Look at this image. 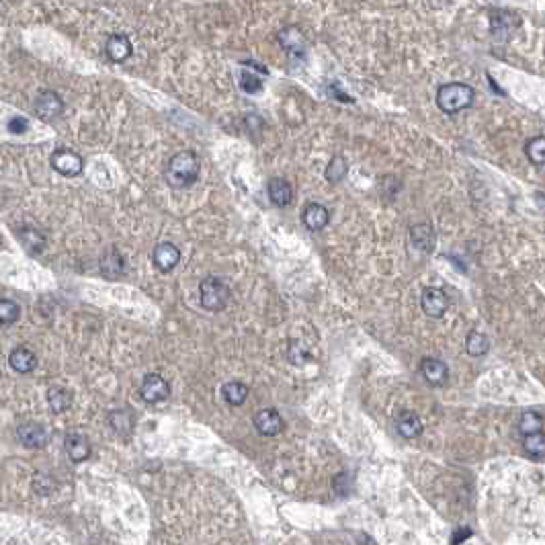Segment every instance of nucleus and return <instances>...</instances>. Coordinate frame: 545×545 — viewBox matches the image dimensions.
I'll return each mask as SVG.
<instances>
[{
    "instance_id": "1",
    "label": "nucleus",
    "mask_w": 545,
    "mask_h": 545,
    "mask_svg": "<svg viewBox=\"0 0 545 545\" xmlns=\"http://www.w3.org/2000/svg\"><path fill=\"white\" fill-rule=\"evenodd\" d=\"M199 177V160L193 152H177L166 164V182L173 189H187Z\"/></svg>"
},
{
    "instance_id": "2",
    "label": "nucleus",
    "mask_w": 545,
    "mask_h": 545,
    "mask_svg": "<svg viewBox=\"0 0 545 545\" xmlns=\"http://www.w3.org/2000/svg\"><path fill=\"white\" fill-rule=\"evenodd\" d=\"M474 101H476V91L465 82H449L437 91V105L447 115H455L463 109H470Z\"/></svg>"
},
{
    "instance_id": "3",
    "label": "nucleus",
    "mask_w": 545,
    "mask_h": 545,
    "mask_svg": "<svg viewBox=\"0 0 545 545\" xmlns=\"http://www.w3.org/2000/svg\"><path fill=\"white\" fill-rule=\"evenodd\" d=\"M199 302L210 312H221L230 302V287L219 277H205L199 285Z\"/></svg>"
},
{
    "instance_id": "4",
    "label": "nucleus",
    "mask_w": 545,
    "mask_h": 545,
    "mask_svg": "<svg viewBox=\"0 0 545 545\" xmlns=\"http://www.w3.org/2000/svg\"><path fill=\"white\" fill-rule=\"evenodd\" d=\"M50 164H52V168H54L58 175L68 177V179L78 177V175L82 173V168H85L82 158L74 150H70V148H58V150H54L52 158H50Z\"/></svg>"
},
{
    "instance_id": "5",
    "label": "nucleus",
    "mask_w": 545,
    "mask_h": 545,
    "mask_svg": "<svg viewBox=\"0 0 545 545\" xmlns=\"http://www.w3.org/2000/svg\"><path fill=\"white\" fill-rule=\"evenodd\" d=\"M33 109H35L37 117L52 122V119H58L64 113V101H61L58 92L41 91L33 101Z\"/></svg>"
},
{
    "instance_id": "6",
    "label": "nucleus",
    "mask_w": 545,
    "mask_h": 545,
    "mask_svg": "<svg viewBox=\"0 0 545 545\" xmlns=\"http://www.w3.org/2000/svg\"><path fill=\"white\" fill-rule=\"evenodd\" d=\"M140 395L148 404H158V402H164L170 395V386L162 375L150 373V375L144 377V382L140 386Z\"/></svg>"
},
{
    "instance_id": "7",
    "label": "nucleus",
    "mask_w": 545,
    "mask_h": 545,
    "mask_svg": "<svg viewBox=\"0 0 545 545\" xmlns=\"http://www.w3.org/2000/svg\"><path fill=\"white\" fill-rule=\"evenodd\" d=\"M181 261V250L173 242H160L156 244L154 252H152V263L158 271L170 272Z\"/></svg>"
},
{
    "instance_id": "8",
    "label": "nucleus",
    "mask_w": 545,
    "mask_h": 545,
    "mask_svg": "<svg viewBox=\"0 0 545 545\" xmlns=\"http://www.w3.org/2000/svg\"><path fill=\"white\" fill-rule=\"evenodd\" d=\"M421 305H423V312L430 318H441L445 312H447V296L443 289L439 287H426L421 296Z\"/></svg>"
},
{
    "instance_id": "9",
    "label": "nucleus",
    "mask_w": 545,
    "mask_h": 545,
    "mask_svg": "<svg viewBox=\"0 0 545 545\" xmlns=\"http://www.w3.org/2000/svg\"><path fill=\"white\" fill-rule=\"evenodd\" d=\"M105 54L107 58L113 61V64H125V61L131 58L133 54V45L129 41L127 35H122V33H115L107 39L105 43Z\"/></svg>"
},
{
    "instance_id": "10",
    "label": "nucleus",
    "mask_w": 545,
    "mask_h": 545,
    "mask_svg": "<svg viewBox=\"0 0 545 545\" xmlns=\"http://www.w3.org/2000/svg\"><path fill=\"white\" fill-rule=\"evenodd\" d=\"M302 221L307 230L320 232V230H324V228L328 226L330 212H328L322 203H316V201H314V203H307L302 212Z\"/></svg>"
},
{
    "instance_id": "11",
    "label": "nucleus",
    "mask_w": 545,
    "mask_h": 545,
    "mask_svg": "<svg viewBox=\"0 0 545 545\" xmlns=\"http://www.w3.org/2000/svg\"><path fill=\"white\" fill-rule=\"evenodd\" d=\"M17 437L19 441L27 447V449H41L48 443V433L41 424L25 423L17 428Z\"/></svg>"
},
{
    "instance_id": "12",
    "label": "nucleus",
    "mask_w": 545,
    "mask_h": 545,
    "mask_svg": "<svg viewBox=\"0 0 545 545\" xmlns=\"http://www.w3.org/2000/svg\"><path fill=\"white\" fill-rule=\"evenodd\" d=\"M254 426L261 435L265 437H275L283 430V419L277 410L272 408H263L254 414Z\"/></svg>"
},
{
    "instance_id": "13",
    "label": "nucleus",
    "mask_w": 545,
    "mask_h": 545,
    "mask_svg": "<svg viewBox=\"0 0 545 545\" xmlns=\"http://www.w3.org/2000/svg\"><path fill=\"white\" fill-rule=\"evenodd\" d=\"M279 43L283 45V50L289 54V56H296L300 58L305 54V37L303 33L298 27H285V29L279 31L277 35Z\"/></svg>"
},
{
    "instance_id": "14",
    "label": "nucleus",
    "mask_w": 545,
    "mask_h": 545,
    "mask_svg": "<svg viewBox=\"0 0 545 545\" xmlns=\"http://www.w3.org/2000/svg\"><path fill=\"white\" fill-rule=\"evenodd\" d=\"M267 193H269L271 203L277 205V208H287L293 201V187H291V182L285 181V179H279V177H275V179L267 182Z\"/></svg>"
},
{
    "instance_id": "15",
    "label": "nucleus",
    "mask_w": 545,
    "mask_h": 545,
    "mask_svg": "<svg viewBox=\"0 0 545 545\" xmlns=\"http://www.w3.org/2000/svg\"><path fill=\"white\" fill-rule=\"evenodd\" d=\"M64 447H66V453L70 455L72 461L80 463V461H87L91 457V443L85 435L80 433H70L66 435V441H64Z\"/></svg>"
},
{
    "instance_id": "16",
    "label": "nucleus",
    "mask_w": 545,
    "mask_h": 545,
    "mask_svg": "<svg viewBox=\"0 0 545 545\" xmlns=\"http://www.w3.org/2000/svg\"><path fill=\"white\" fill-rule=\"evenodd\" d=\"M421 373L430 386H443L449 379V369L441 359L435 357H426L421 363Z\"/></svg>"
},
{
    "instance_id": "17",
    "label": "nucleus",
    "mask_w": 545,
    "mask_h": 545,
    "mask_svg": "<svg viewBox=\"0 0 545 545\" xmlns=\"http://www.w3.org/2000/svg\"><path fill=\"white\" fill-rule=\"evenodd\" d=\"M521 25V19L516 17L515 13H509V10H498L492 15V31L496 37L500 39H509L511 33L515 31V27Z\"/></svg>"
},
{
    "instance_id": "18",
    "label": "nucleus",
    "mask_w": 545,
    "mask_h": 545,
    "mask_svg": "<svg viewBox=\"0 0 545 545\" xmlns=\"http://www.w3.org/2000/svg\"><path fill=\"white\" fill-rule=\"evenodd\" d=\"M101 272L107 277V279H119L125 272V261L119 254L117 248H109L103 256H101Z\"/></svg>"
},
{
    "instance_id": "19",
    "label": "nucleus",
    "mask_w": 545,
    "mask_h": 545,
    "mask_svg": "<svg viewBox=\"0 0 545 545\" xmlns=\"http://www.w3.org/2000/svg\"><path fill=\"white\" fill-rule=\"evenodd\" d=\"M395 428H398V433L404 439H416L423 433V421L419 419V414H414L410 410H404L395 419Z\"/></svg>"
},
{
    "instance_id": "20",
    "label": "nucleus",
    "mask_w": 545,
    "mask_h": 545,
    "mask_svg": "<svg viewBox=\"0 0 545 545\" xmlns=\"http://www.w3.org/2000/svg\"><path fill=\"white\" fill-rule=\"evenodd\" d=\"M17 238L21 240L23 248L31 252V254H39L43 248H45V236L37 230V228H31V226H21L17 230Z\"/></svg>"
},
{
    "instance_id": "21",
    "label": "nucleus",
    "mask_w": 545,
    "mask_h": 545,
    "mask_svg": "<svg viewBox=\"0 0 545 545\" xmlns=\"http://www.w3.org/2000/svg\"><path fill=\"white\" fill-rule=\"evenodd\" d=\"M8 363H10V367H13L15 371H19V373H29V371L35 369V365H37V357H35V353L29 351V349L19 347V349H15V351L10 353Z\"/></svg>"
},
{
    "instance_id": "22",
    "label": "nucleus",
    "mask_w": 545,
    "mask_h": 545,
    "mask_svg": "<svg viewBox=\"0 0 545 545\" xmlns=\"http://www.w3.org/2000/svg\"><path fill=\"white\" fill-rule=\"evenodd\" d=\"M410 238H412V244L423 250V252H430L433 246H435V234H433V228L426 226V224H416L412 226L410 230Z\"/></svg>"
},
{
    "instance_id": "23",
    "label": "nucleus",
    "mask_w": 545,
    "mask_h": 545,
    "mask_svg": "<svg viewBox=\"0 0 545 545\" xmlns=\"http://www.w3.org/2000/svg\"><path fill=\"white\" fill-rule=\"evenodd\" d=\"M349 175V162H347V158L344 156H340V154H336L330 158V162H328V166H326V170H324V177H326V181L328 182H340L344 177Z\"/></svg>"
},
{
    "instance_id": "24",
    "label": "nucleus",
    "mask_w": 545,
    "mask_h": 545,
    "mask_svg": "<svg viewBox=\"0 0 545 545\" xmlns=\"http://www.w3.org/2000/svg\"><path fill=\"white\" fill-rule=\"evenodd\" d=\"M221 395H224V400H226L228 404H232V406H242L244 402H246V398H248V388L244 386L242 382H228V384H224V388H221Z\"/></svg>"
},
{
    "instance_id": "25",
    "label": "nucleus",
    "mask_w": 545,
    "mask_h": 545,
    "mask_svg": "<svg viewBox=\"0 0 545 545\" xmlns=\"http://www.w3.org/2000/svg\"><path fill=\"white\" fill-rule=\"evenodd\" d=\"M523 447L533 459H544L545 457V435L539 433H529L523 435Z\"/></svg>"
},
{
    "instance_id": "26",
    "label": "nucleus",
    "mask_w": 545,
    "mask_h": 545,
    "mask_svg": "<svg viewBox=\"0 0 545 545\" xmlns=\"http://www.w3.org/2000/svg\"><path fill=\"white\" fill-rule=\"evenodd\" d=\"M525 154L531 164L545 166V136H535L525 144Z\"/></svg>"
},
{
    "instance_id": "27",
    "label": "nucleus",
    "mask_w": 545,
    "mask_h": 545,
    "mask_svg": "<svg viewBox=\"0 0 545 545\" xmlns=\"http://www.w3.org/2000/svg\"><path fill=\"white\" fill-rule=\"evenodd\" d=\"M48 402H50V408H52L56 414H60V412H64V410L70 408V404H72V394H70L68 390H64V388H50V392H48Z\"/></svg>"
},
{
    "instance_id": "28",
    "label": "nucleus",
    "mask_w": 545,
    "mask_h": 545,
    "mask_svg": "<svg viewBox=\"0 0 545 545\" xmlns=\"http://www.w3.org/2000/svg\"><path fill=\"white\" fill-rule=\"evenodd\" d=\"M465 349H467V353H470L472 357H480V355L488 353V349H490V340H488L486 334L472 333L470 336H467V340H465Z\"/></svg>"
},
{
    "instance_id": "29",
    "label": "nucleus",
    "mask_w": 545,
    "mask_h": 545,
    "mask_svg": "<svg viewBox=\"0 0 545 545\" xmlns=\"http://www.w3.org/2000/svg\"><path fill=\"white\" fill-rule=\"evenodd\" d=\"M544 428V416L537 414V412H525L518 421V430L523 435H529V433H539Z\"/></svg>"
},
{
    "instance_id": "30",
    "label": "nucleus",
    "mask_w": 545,
    "mask_h": 545,
    "mask_svg": "<svg viewBox=\"0 0 545 545\" xmlns=\"http://www.w3.org/2000/svg\"><path fill=\"white\" fill-rule=\"evenodd\" d=\"M21 307L10 300H0V324H13L19 320Z\"/></svg>"
},
{
    "instance_id": "31",
    "label": "nucleus",
    "mask_w": 545,
    "mask_h": 545,
    "mask_svg": "<svg viewBox=\"0 0 545 545\" xmlns=\"http://www.w3.org/2000/svg\"><path fill=\"white\" fill-rule=\"evenodd\" d=\"M287 357H289V361H291L293 365H303V363H307V361H310V351L303 347L302 342L293 340V342H289Z\"/></svg>"
},
{
    "instance_id": "32",
    "label": "nucleus",
    "mask_w": 545,
    "mask_h": 545,
    "mask_svg": "<svg viewBox=\"0 0 545 545\" xmlns=\"http://www.w3.org/2000/svg\"><path fill=\"white\" fill-rule=\"evenodd\" d=\"M240 87H242L244 92H248V94H254V92H259L261 89H263V80H261L256 74H252V72L244 70L242 76H240Z\"/></svg>"
},
{
    "instance_id": "33",
    "label": "nucleus",
    "mask_w": 545,
    "mask_h": 545,
    "mask_svg": "<svg viewBox=\"0 0 545 545\" xmlns=\"http://www.w3.org/2000/svg\"><path fill=\"white\" fill-rule=\"evenodd\" d=\"M111 424H113V428L117 430V433H127L129 428H131V419H129V414L127 412H111Z\"/></svg>"
},
{
    "instance_id": "34",
    "label": "nucleus",
    "mask_w": 545,
    "mask_h": 545,
    "mask_svg": "<svg viewBox=\"0 0 545 545\" xmlns=\"http://www.w3.org/2000/svg\"><path fill=\"white\" fill-rule=\"evenodd\" d=\"M29 129V122L25 119V117H21V115H15L13 119H8V131L10 133H17V136H21V133H25Z\"/></svg>"
},
{
    "instance_id": "35",
    "label": "nucleus",
    "mask_w": 545,
    "mask_h": 545,
    "mask_svg": "<svg viewBox=\"0 0 545 545\" xmlns=\"http://www.w3.org/2000/svg\"><path fill=\"white\" fill-rule=\"evenodd\" d=\"M470 535H472V531H470L467 527H459V529H455L453 537H451V544L459 545L463 539H467Z\"/></svg>"
}]
</instances>
